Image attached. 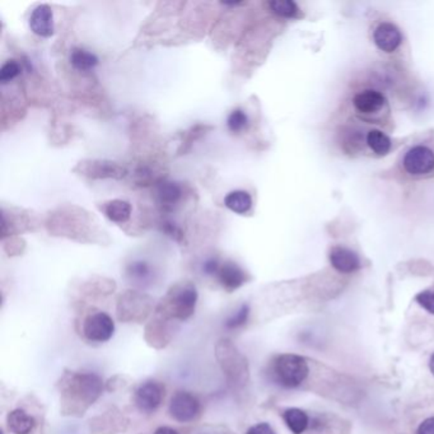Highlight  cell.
I'll use <instances>...</instances> for the list:
<instances>
[{
	"label": "cell",
	"instance_id": "obj_11",
	"mask_svg": "<svg viewBox=\"0 0 434 434\" xmlns=\"http://www.w3.org/2000/svg\"><path fill=\"white\" fill-rule=\"evenodd\" d=\"M30 28L41 37H50L54 35V15L47 4H40L32 10Z\"/></svg>",
	"mask_w": 434,
	"mask_h": 434
},
{
	"label": "cell",
	"instance_id": "obj_24",
	"mask_svg": "<svg viewBox=\"0 0 434 434\" xmlns=\"http://www.w3.org/2000/svg\"><path fill=\"white\" fill-rule=\"evenodd\" d=\"M227 126L232 132H243L248 126V114L243 110H233L227 119Z\"/></svg>",
	"mask_w": 434,
	"mask_h": 434
},
{
	"label": "cell",
	"instance_id": "obj_21",
	"mask_svg": "<svg viewBox=\"0 0 434 434\" xmlns=\"http://www.w3.org/2000/svg\"><path fill=\"white\" fill-rule=\"evenodd\" d=\"M126 274L129 279L140 286H146L153 278L152 268L149 266L147 261H143V260H137V261H132V264L128 265Z\"/></svg>",
	"mask_w": 434,
	"mask_h": 434
},
{
	"label": "cell",
	"instance_id": "obj_16",
	"mask_svg": "<svg viewBox=\"0 0 434 434\" xmlns=\"http://www.w3.org/2000/svg\"><path fill=\"white\" fill-rule=\"evenodd\" d=\"M182 196V189L177 182L162 181L157 187L158 202L164 209H172Z\"/></svg>",
	"mask_w": 434,
	"mask_h": 434
},
{
	"label": "cell",
	"instance_id": "obj_30",
	"mask_svg": "<svg viewBox=\"0 0 434 434\" xmlns=\"http://www.w3.org/2000/svg\"><path fill=\"white\" fill-rule=\"evenodd\" d=\"M417 434H434V418H428L420 423Z\"/></svg>",
	"mask_w": 434,
	"mask_h": 434
},
{
	"label": "cell",
	"instance_id": "obj_27",
	"mask_svg": "<svg viewBox=\"0 0 434 434\" xmlns=\"http://www.w3.org/2000/svg\"><path fill=\"white\" fill-rule=\"evenodd\" d=\"M415 301L426 312L434 315V290H423L415 297Z\"/></svg>",
	"mask_w": 434,
	"mask_h": 434
},
{
	"label": "cell",
	"instance_id": "obj_1",
	"mask_svg": "<svg viewBox=\"0 0 434 434\" xmlns=\"http://www.w3.org/2000/svg\"><path fill=\"white\" fill-rule=\"evenodd\" d=\"M62 381V410L69 414H83L101 395L102 381L94 373H67Z\"/></svg>",
	"mask_w": 434,
	"mask_h": 434
},
{
	"label": "cell",
	"instance_id": "obj_22",
	"mask_svg": "<svg viewBox=\"0 0 434 434\" xmlns=\"http://www.w3.org/2000/svg\"><path fill=\"white\" fill-rule=\"evenodd\" d=\"M367 144L376 155H386L391 150V139L381 130H371L367 134Z\"/></svg>",
	"mask_w": 434,
	"mask_h": 434
},
{
	"label": "cell",
	"instance_id": "obj_7",
	"mask_svg": "<svg viewBox=\"0 0 434 434\" xmlns=\"http://www.w3.org/2000/svg\"><path fill=\"white\" fill-rule=\"evenodd\" d=\"M83 333L89 341L106 342L115 333V322L105 312H96L85 318Z\"/></svg>",
	"mask_w": 434,
	"mask_h": 434
},
{
	"label": "cell",
	"instance_id": "obj_25",
	"mask_svg": "<svg viewBox=\"0 0 434 434\" xmlns=\"http://www.w3.org/2000/svg\"><path fill=\"white\" fill-rule=\"evenodd\" d=\"M248 316H250V307L248 304H242L238 310L233 313L231 318L225 320V329L228 330H236L240 329L242 326L248 322Z\"/></svg>",
	"mask_w": 434,
	"mask_h": 434
},
{
	"label": "cell",
	"instance_id": "obj_5",
	"mask_svg": "<svg viewBox=\"0 0 434 434\" xmlns=\"http://www.w3.org/2000/svg\"><path fill=\"white\" fill-rule=\"evenodd\" d=\"M202 405L196 396L187 391H177L171 397L168 413L179 423H190L200 414Z\"/></svg>",
	"mask_w": 434,
	"mask_h": 434
},
{
	"label": "cell",
	"instance_id": "obj_12",
	"mask_svg": "<svg viewBox=\"0 0 434 434\" xmlns=\"http://www.w3.org/2000/svg\"><path fill=\"white\" fill-rule=\"evenodd\" d=\"M329 259L333 269L341 274L358 272L362 266L359 256L347 248H333L330 251Z\"/></svg>",
	"mask_w": 434,
	"mask_h": 434
},
{
	"label": "cell",
	"instance_id": "obj_14",
	"mask_svg": "<svg viewBox=\"0 0 434 434\" xmlns=\"http://www.w3.org/2000/svg\"><path fill=\"white\" fill-rule=\"evenodd\" d=\"M217 278L225 290L233 292L245 284L246 274L236 263L225 261V264L220 265Z\"/></svg>",
	"mask_w": 434,
	"mask_h": 434
},
{
	"label": "cell",
	"instance_id": "obj_9",
	"mask_svg": "<svg viewBox=\"0 0 434 434\" xmlns=\"http://www.w3.org/2000/svg\"><path fill=\"white\" fill-rule=\"evenodd\" d=\"M77 170L91 179H123L126 175L124 167L110 161H88L80 162Z\"/></svg>",
	"mask_w": 434,
	"mask_h": 434
},
{
	"label": "cell",
	"instance_id": "obj_29",
	"mask_svg": "<svg viewBox=\"0 0 434 434\" xmlns=\"http://www.w3.org/2000/svg\"><path fill=\"white\" fill-rule=\"evenodd\" d=\"M220 265L218 259H208L204 264H202V272L207 275H217Z\"/></svg>",
	"mask_w": 434,
	"mask_h": 434
},
{
	"label": "cell",
	"instance_id": "obj_17",
	"mask_svg": "<svg viewBox=\"0 0 434 434\" xmlns=\"http://www.w3.org/2000/svg\"><path fill=\"white\" fill-rule=\"evenodd\" d=\"M283 420L288 429L293 434H302L310 424V417L306 411L298 408H290L283 413Z\"/></svg>",
	"mask_w": 434,
	"mask_h": 434
},
{
	"label": "cell",
	"instance_id": "obj_8",
	"mask_svg": "<svg viewBox=\"0 0 434 434\" xmlns=\"http://www.w3.org/2000/svg\"><path fill=\"white\" fill-rule=\"evenodd\" d=\"M164 388L157 381H146L137 388L134 401L141 413H155L162 403Z\"/></svg>",
	"mask_w": 434,
	"mask_h": 434
},
{
	"label": "cell",
	"instance_id": "obj_3",
	"mask_svg": "<svg viewBox=\"0 0 434 434\" xmlns=\"http://www.w3.org/2000/svg\"><path fill=\"white\" fill-rule=\"evenodd\" d=\"M272 381L280 388L293 390L300 388L310 374L306 358L297 354H280L272 361Z\"/></svg>",
	"mask_w": 434,
	"mask_h": 434
},
{
	"label": "cell",
	"instance_id": "obj_13",
	"mask_svg": "<svg viewBox=\"0 0 434 434\" xmlns=\"http://www.w3.org/2000/svg\"><path fill=\"white\" fill-rule=\"evenodd\" d=\"M386 105L385 96L376 89H365L356 94L353 98V106L362 115H372L383 109Z\"/></svg>",
	"mask_w": 434,
	"mask_h": 434
},
{
	"label": "cell",
	"instance_id": "obj_6",
	"mask_svg": "<svg viewBox=\"0 0 434 434\" xmlns=\"http://www.w3.org/2000/svg\"><path fill=\"white\" fill-rule=\"evenodd\" d=\"M405 171L413 176H423L434 171V152L426 146L410 148L403 157Z\"/></svg>",
	"mask_w": 434,
	"mask_h": 434
},
{
	"label": "cell",
	"instance_id": "obj_19",
	"mask_svg": "<svg viewBox=\"0 0 434 434\" xmlns=\"http://www.w3.org/2000/svg\"><path fill=\"white\" fill-rule=\"evenodd\" d=\"M70 64L78 71H91L98 65V58L85 49H74L70 54Z\"/></svg>",
	"mask_w": 434,
	"mask_h": 434
},
{
	"label": "cell",
	"instance_id": "obj_4",
	"mask_svg": "<svg viewBox=\"0 0 434 434\" xmlns=\"http://www.w3.org/2000/svg\"><path fill=\"white\" fill-rule=\"evenodd\" d=\"M217 358L222 371L229 383L238 388L248 380V368L246 358L229 340H220L217 344Z\"/></svg>",
	"mask_w": 434,
	"mask_h": 434
},
{
	"label": "cell",
	"instance_id": "obj_15",
	"mask_svg": "<svg viewBox=\"0 0 434 434\" xmlns=\"http://www.w3.org/2000/svg\"><path fill=\"white\" fill-rule=\"evenodd\" d=\"M7 426L13 434H30L36 426V420L22 409H16L9 413Z\"/></svg>",
	"mask_w": 434,
	"mask_h": 434
},
{
	"label": "cell",
	"instance_id": "obj_28",
	"mask_svg": "<svg viewBox=\"0 0 434 434\" xmlns=\"http://www.w3.org/2000/svg\"><path fill=\"white\" fill-rule=\"evenodd\" d=\"M246 434H277L269 423H259L250 426Z\"/></svg>",
	"mask_w": 434,
	"mask_h": 434
},
{
	"label": "cell",
	"instance_id": "obj_26",
	"mask_svg": "<svg viewBox=\"0 0 434 434\" xmlns=\"http://www.w3.org/2000/svg\"><path fill=\"white\" fill-rule=\"evenodd\" d=\"M21 65L16 60H8L0 69V82L1 85H8L21 74Z\"/></svg>",
	"mask_w": 434,
	"mask_h": 434
},
{
	"label": "cell",
	"instance_id": "obj_2",
	"mask_svg": "<svg viewBox=\"0 0 434 434\" xmlns=\"http://www.w3.org/2000/svg\"><path fill=\"white\" fill-rule=\"evenodd\" d=\"M198 302V292L193 284H182L172 288L162 300L157 313L163 320L185 321L193 316Z\"/></svg>",
	"mask_w": 434,
	"mask_h": 434
},
{
	"label": "cell",
	"instance_id": "obj_33",
	"mask_svg": "<svg viewBox=\"0 0 434 434\" xmlns=\"http://www.w3.org/2000/svg\"><path fill=\"white\" fill-rule=\"evenodd\" d=\"M429 370H431V372L433 373L434 376V354L429 359Z\"/></svg>",
	"mask_w": 434,
	"mask_h": 434
},
{
	"label": "cell",
	"instance_id": "obj_23",
	"mask_svg": "<svg viewBox=\"0 0 434 434\" xmlns=\"http://www.w3.org/2000/svg\"><path fill=\"white\" fill-rule=\"evenodd\" d=\"M268 6L272 13L280 18H295L300 13V8L293 0H272Z\"/></svg>",
	"mask_w": 434,
	"mask_h": 434
},
{
	"label": "cell",
	"instance_id": "obj_31",
	"mask_svg": "<svg viewBox=\"0 0 434 434\" xmlns=\"http://www.w3.org/2000/svg\"><path fill=\"white\" fill-rule=\"evenodd\" d=\"M163 231L176 241H179L182 237V232L180 231V228H177L175 225H172L170 222H166L163 225Z\"/></svg>",
	"mask_w": 434,
	"mask_h": 434
},
{
	"label": "cell",
	"instance_id": "obj_18",
	"mask_svg": "<svg viewBox=\"0 0 434 434\" xmlns=\"http://www.w3.org/2000/svg\"><path fill=\"white\" fill-rule=\"evenodd\" d=\"M103 213L115 223H125L132 216V205L125 200H111L103 205Z\"/></svg>",
	"mask_w": 434,
	"mask_h": 434
},
{
	"label": "cell",
	"instance_id": "obj_20",
	"mask_svg": "<svg viewBox=\"0 0 434 434\" xmlns=\"http://www.w3.org/2000/svg\"><path fill=\"white\" fill-rule=\"evenodd\" d=\"M225 205L237 214H245L252 207V198L248 191L236 190L225 196Z\"/></svg>",
	"mask_w": 434,
	"mask_h": 434
},
{
	"label": "cell",
	"instance_id": "obj_32",
	"mask_svg": "<svg viewBox=\"0 0 434 434\" xmlns=\"http://www.w3.org/2000/svg\"><path fill=\"white\" fill-rule=\"evenodd\" d=\"M155 434H180L177 431H175L173 428L170 426H159L158 429H155Z\"/></svg>",
	"mask_w": 434,
	"mask_h": 434
},
{
	"label": "cell",
	"instance_id": "obj_10",
	"mask_svg": "<svg viewBox=\"0 0 434 434\" xmlns=\"http://www.w3.org/2000/svg\"><path fill=\"white\" fill-rule=\"evenodd\" d=\"M373 40H374L376 46L379 47L381 51L391 54L401 45L403 36L395 24L383 22V24H379L377 28L374 30Z\"/></svg>",
	"mask_w": 434,
	"mask_h": 434
}]
</instances>
